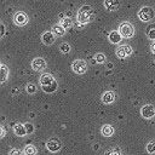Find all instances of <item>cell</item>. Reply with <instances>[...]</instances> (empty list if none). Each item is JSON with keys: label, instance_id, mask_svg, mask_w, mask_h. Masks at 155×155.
I'll use <instances>...</instances> for the list:
<instances>
[{"label": "cell", "instance_id": "obj_1", "mask_svg": "<svg viewBox=\"0 0 155 155\" xmlns=\"http://www.w3.org/2000/svg\"><path fill=\"white\" fill-rule=\"evenodd\" d=\"M40 86H41V88L45 92L52 93V92H54L57 90L58 84H57L56 79L53 78V75H51V74L47 73V74L41 75V78H40Z\"/></svg>", "mask_w": 155, "mask_h": 155}, {"label": "cell", "instance_id": "obj_2", "mask_svg": "<svg viewBox=\"0 0 155 155\" xmlns=\"http://www.w3.org/2000/svg\"><path fill=\"white\" fill-rule=\"evenodd\" d=\"M91 16H92V7L88 6V5H84L78 11V16H76L78 22L81 23V24H85V23L90 22Z\"/></svg>", "mask_w": 155, "mask_h": 155}, {"label": "cell", "instance_id": "obj_3", "mask_svg": "<svg viewBox=\"0 0 155 155\" xmlns=\"http://www.w3.org/2000/svg\"><path fill=\"white\" fill-rule=\"evenodd\" d=\"M154 16H155V11H154L151 7H149V6L142 7V8L139 10V12H138V17H139V19L143 21V22H149V21H151V19L154 18Z\"/></svg>", "mask_w": 155, "mask_h": 155}, {"label": "cell", "instance_id": "obj_4", "mask_svg": "<svg viewBox=\"0 0 155 155\" xmlns=\"http://www.w3.org/2000/svg\"><path fill=\"white\" fill-rule=\"evenodd\" d=\"M119 31H120L121 36H122V38H126V39L132 38L133 34H134L133 25H132L131 23H128V22H122V23L120 24V27H119Z\"/></svg>", "mask_w": 155, "mask_h": 155}, {"label": "cell", "instance_id": "obj_5", "mask_svg": "<svg viewBox=\"0 0 155 155\" xmlns=\"http://www.w3.org/2000/svg\"><path fill=\"white\" fill-rule=\"evenodd\" d=\"M71 68L76 74H84L87 71V63L82 59H76L73 62Z\"/></svg>", "mask_w": 155, "mask_h": 155}, {"label": "cell", "instance_id": "obj_6", "mask_svg": "<svg viewBox=\"0 0 155 155\" xmlns=\"http://www.w3.org/2000/svg\"><path fill=\"white\" fill-rule=\"evenodd\" d=\"M46 148L52 153H57L62 148V142L58 138H50L46 143Z\"/></svg>", "mask_w": 155, "mask_h": 155}, {"label": "cell", "instance_id": "obj_7", "mask_svg": "<svg viewBox=\"0 0 155 155\" xmlns=\"http://www.w3.org/2000/svg\"><path fill=\"white\" fill-rule=\"evenodd\" d=\"M132 54V47L130 45H121L116 50V56L119 58H126Z\"/></svg>", "mask_w": 155, "mask_h": 155}, {"label": "cell", "instance_id": "obj_8", "mask_svg": "<svg viewBox=\"0 0 155 155\" xmlns=\"http://www.w3.org/2000/svg\"><path fill=\"white\" fill-rule=\"evenodd\" d=\"M140 114L144 119H151L153 116H155V107L151 104H147V105L142 107Z\"/></svg>", "mask_w": 155, "mask_h": 155}, {"label": "cell", "instance_id": "obj_9", "mask_svg": "<svg viewBox=\"0 0 155 155\" xmlns=\"http://www.w3.org/2000/svg\"><path fill=\"white\" fill-rule=\"evenodd\" d=\"M31 68L34 70H44L46 68V61L41 57H36L31 62Z\"/></svg>", "mask_w": 155, "mask_h": 155}, {"label": "cell", "instance_id": "obj_10", "mask_svg": "<svg viewBox=\"0 0 155 155\" xmlns=\"http://www.w3.org/2000/svg\"><path fill=\"white\" fill-rule=\"evenodd\" d=\"M13 22L17 24V25H24L28 23V17L24 12H17L13 17Z\"/></svg>", "mask_w": 155, "mask_h": 155}, {"label": "cell", "instance_id": "obj_11", "mask_svg": "<svg viewBox=\"0 0 155 155\" xmlns=\"http://www.w3.org/2000/svg\"><path fill=\"white\" fill-rule=\"evenodd\" d=\"M41 40L45 45H52L56 40V35L53 34V31H45L42 35H41Z\"/></svg>", "mask_w": 155, "mask_h": 155}, {"label": "cell", "instance_id": "obj_12", "mask_svg": "<svg viewBox=\"0 0 155 155\" xmlns=\"http://www.w3.org/2000/svg\"><path fill=\"white\" fill-rule=\"evenodd\" d=\"M104 6L108 11H115L120 6V0H104Z\"/></svg>", "mask_w": 155, "mask_h": 155}, {"label": "cell", "instance_id": "obj_13", "mask_svg": "<svg viewBox=\"0 0 155 155\" xmlns=\"http://www.w3.org/2000/svg\"><path fill=\"white\" fill-rule=\"evenodd\" d=\"M121 38L122 36H121V34H120L119 30H111L109 33V35H108V39H109V41L111 44H119L121 41Z\"/></svg>", "mask_w": 155, "mask_h": 155}, {"label": "cell", "instance_id": "obj_14", "mask_svg": "<svg viewBox=\"0 0 155 155\" xmlns=\"http://www.w3.org/2000/svg\"><path fill=\"white\" fill-rule=\"evenodd\" d=\"M114 99H115V93L113 91H107L102 96V102L104 104H110L114 102Z\"/></svg>", "mask_w": 155, "mask_h": 155}, {"label": "cell", "instance_id": "obj_15", "mask_svg": "<svg viewBox=\"0 0 155 155\" xmlns=\"http://www.w3.org/2000/svg\"><path fill=\"white\" fill-rule=\"evenodd\" d=\"M13 132L16 136H19V137H23L27 134V130H25V126L22 125V124H16L13 126Z\"/></svg>", "mask_w": 155, "mask_h": 155}, {"label": "cell", "instance_id": "obj_16", "mask_svg": "<svg viewBox=\"0 0 155 155\" xmlns=\"http://www.w3.org/2000/svg\"><path fill=\"white\" fill-rule=\"evenodd\" d=\"M101 132H102L103 136H105V137H110V136L114 134V127H113L111 125H104V126H102Z\"/></svg>", "mask_w": 155, "mask_h": 155}, {"label": "cell", "instance_id": "obj_17", "mask_svg": "<svg viewBox=\"0 0 155 155\" xmlns=\"http://www.w3.org/2000/svg\"><path fill=\"white\" fill-rule=\"evenodd\" d=\"M23 153L25 155H36V148L34 145H31V144H28V145H25Z\"/></svg>", "mask_w": 155, "mask_h": 155}, {"label": "cell", "instance_id": "obj_18", "mask_svg": "<svg viewBox=\"0 0 155 155\" xmlns=\"http://www.w3.org/2000/svg\"><path fill=\"white\" fill-rule=\"evenodd\" d=\"M52 31H53V34L56 35V36H62V35H64V33H65V29L62 27V25H54L53 27V29H52Z\"/></svg>", "mask_w": 155, "mask_h": 155}, {"label": "cell", "instance_id": "obj_19", "mask_svg": "<svg viewBox=\"0 0 155 155\" xmlns=\"http://www.w3.org/2000/svg\"><path fill=\"white\" fill-rule=\"evenodd\" d=\"M0 71H1V82H5L6 81V79H7V75H8V69H7V67L5 65V64H1V67H0Z\"/></svg>", "mask_w": 155, "mask_h": 155}, {"label": "cell", "instance_id": "obj_20", "mask_svg": "<svg viewBox=\"0 0 155 155\" xmlns=\"http://www.w3.org/2000/svg\"><path fill=\"white\" fill-rule=\"evenodd\" d=\"M64 29H69L71 25H73V21L70 18H63L62 19V24H61Z\"/></svg>", "mask_w": 155, "mask_h": 155}, {"label": "cell", "instance_id": "obj_21", "mask_svg": "<svg viewBox=\"0 0 155 155\" xmlns=\"http://www.w3.org/2000/svg\"><path fill=\"white\" fill-rule=\"evenodd\" d=\"M147 35H148V38H149V39L155 40V25H150V27L148 28Z\"/></svg>", "mask_w": 155, "mask_h": 155}, {"label": "cell", "instance_id": "obj_22", "mask_svg": "<svg viewBox=\"0 0 155 155\" xmlns=\"http://www.w3.org/2000/svg\"><path fill=\"white\" fill-rule=\"evenodd\" d=\"M147 151L149 154H155V140H151L147 144Z\"/></svg>", "mask_w": 155, "mask_h": 155}, {"label": "cell", "instance_id": "obj_23", "mask_svg": "<svg viewBox=\"0 0 155 155\" xmlns=\"http://www.w3.org/2000/svg\"><path fill=\"white\" fill-rule=\"evenodd\" d=\"M59 50H61V52H62V53H68V52L70 51V46H69V44L63 42V44H61Z\"/></svg>", "mask_w": 155, "mask_h": 155}, {"label": "cell", "instance_id": "obj_24", "mask_svg": "<svg viewBox=\"0 0 155 155\" xmlns=\"http://www.w3.org/2000/svg\"><path fill=\"white\" fill-rule=\"evenodd\" d=\"M25 90H27V92H28V93H30V94H33V93H35V92H36V87H35V85H34V84H27Z\"/></svg>", "mask_w": 155, "mask_h": 155}, {"label": "cell", "instance_id": "obj_25", "mask_svg": "<svg viewBox=\"0 0 155 155\" xmlns=\"http://www.w3.org/2000/svg\"><path fill=\"white\" fill-rule=\"evenodd\" d=\"M104 155H121V153H120V150L119 149H109V150H107L105 153H104Z\"/></svg>", "mask_w": 155, "mask_h": 155}, {"label": "cell", "instance_id": "obj_26", "mask_svg": "<svg viewBox=\"0 0 155 155\" xmlns=\"http://www.w3.org/2000/svg\"><path fill=\"white\" fill-rule=\"evenodd\" d=\"M94 58H96V62H97V63H103V62L105 61V56H104L103 53H97Z\"/></svg>", "mask_w": 155, "mask_h": 155}, {"label": "cell", "instance_id": "obj_27", "mask_svg": "<svg viewBox=\"0 0 155 155\" xmlns=\"http://www.w3.org/2000/svg\"><path fill=\"white\" fill-rule=\"evenodd\" d=\"M8 155H22V150L17 149V148H12V149H10Z\"/></svg>", "mask_w": 155, "mask_h": 155}, {"label": "cell", "instance_id": "obj_28", "mask_svg": "<svg viewBox=\"0 0 155 155\" xmlns=\"http://www.w3.org/2000/svg\"><path fill=\"white\" fill-rule=\"evenodd\" d=\"M25 130H27V133H31L33 131H34V127H33V125L31 124H29V122H27L25 125Z\"/></svg>", "mask_w": 155, "mask_h": 155}, {"label": "cell", "instance_id": "obj_29", "mask_svg": "<svg viewBox=\"0 0 155 155\" xmlns=\"http://www.w3.org/2000/svg\"><path fill=\"white\" fill-rule=\"evenodd\" d=\"M151 52H153V53L155 54V42H154V44L151 45Z\"/></svg>", "mask_w": 155, "mask_h": 155}, {"label": "cell", "instance_id": "obj_30", "mask_svg": "<svg viewBox=\"0 0 155 155\" xmlns=\"http://www.w3.org/2000/svg\"><path fill=\"white\" fill-rule=\"evenodd\" d=\"M4 136H5V128L1 127V137H4Z\"/></svg>", "mask_w": 155, "mask_h": 155}]
</instances>
